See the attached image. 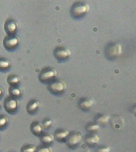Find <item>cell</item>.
Listing matches in <instances>:
<instances>
[{"label": "cell", "mask_w": 136, "mask_h": 152, "mask_svg": "<svg viewBox=\"0 0 136 152\" xmlns=\"http://www.w3.org/2000/svg\"><path fill=\"white\" fill-rule=\"evenodd\" d=\"M121 46H112L107 50V55L111 58V57L120 55L121 53Z\"/></svg>", "instance_id": "2e32d148"}, {"label": "cell", "mask_w": 136, "mask_h": 152, "mask_svg": "<svg viewBox=\"0 0 136 152\" xmlns=\"http://www.w3.org/2000/svg\"><path fill=\"white\" fill-rule=\"evenodd\" d=\"M3 107L8 113L10 115H14L18 112L19 102L18 101V99L13 98L8 95L4 99Z\"/></svg>", "instance_id": "7a4b0ae2"}, {"label": "cell", "mask_w": 136, "mask_h": 152, "mask_svg": "<svg viewBox=\"0 0 136 152\" xmlns=\"http://www.w3.org/2000/svg\"><path fill=\"white\" fill-rule=\"evenodd\" d=\"M54 55L57 60L64 61L68 60L71 56V51L64 47H58L54 51Z\"/></svg>", "instance_id": "ba28073f"}, {"label": "cell", "mask_w": 136, "mask_h": 152, "mask_svg": "<svg viewBox=\"0 0 136 152\" xmlns=\"http://www.w3.org/2000/svg\"><path fill=\"white\" fill-rule=\"evenodd\" d=\"M43 126L42 123L39 121H34L30 126L31 132L36 136H40L43 133Z\"/></svg>", "instance_id": "9c48e42d"}, {"label": "cell", "mask_w": 136, "mask_h": 152, "mask_svg": "<svg viewBox=\"0 0 136 152\" xmlns=\"http://www.w3.org/2000/svg\"><path fill=\"white\" fill-rule=\"evenodd\" d=\"M0 152H2V151H1V150H0Z\"/></svg>", "instance_id": "f546056e"}, {"label": "cell", "mask_w": 136, "mask_h": 152, "mask_svg": "<svg viewBox=\"0 0 136 152\" xmlns=\"http://www.w3.org/2000/svg\"><path fill=\"white\" fill-rule=\"evenodd\" d=\"M9 95L16 99L21 98L22 95V90L19 86H10L8 89Z\"/></svg>", "instance_id": "9a60e30c"}, {"label": "cell", "mask_w": 136, "mask_h": 152, "mask_svg": "<svg viewBox=\"0 0 136 152\" xmlns=\"http://www.w3.org/2000/svg\"><path fill=\"white\" fill-rule=\"evenodd\" d=\"M20 39L17 36H7L3 39V46L9 52L15 51L19 45Z\"/></svg>", "instance_id": "277c9868"}, {"label": "cell", "mask_w": 136, "mask_h": 152, "mask_svg": "<svg viewBox=\"0 0 136 152\" xmlns=\"http://www.w3.org/2000/svg\"><path fill=\"white\" fill-rule=\"evenodd\" d=\"M69 135V132L68 131L64 129H59L55 131L54 137L58 141L65 142L67 141Z\"/></svg>", "instance_id": "4fadbf2b"}, {"label": "cell", "mask_w": 136, "mask_h": 152, "mask_svg": "<svg viewBox=\"0 0 136 152\" xmlns=\"http://www.w3.org/2000/svg\"><path fill=\"white\" fill-rule=\"evenodd\" d=\"M7 80L10 86H19L21 82V79L19 76L14 74L8 75Z\"/></svg>", "instance_id": "5bb4252c"}, {"label": "cell", "mask_w": 136, "mask_h": 152, "mask_svg": "<svg viewBox=\"0 0 136 152\" xmlns=\"http://www.w3.org/2000/svg\"><path fill=\"white\" fill-rule=\"evenodd\" d=\"M89 5L84 1H77L73 4L71 9V15L76 18L83 17L89 11Z\"/></svg>", "instance_id": "6da1fadb"}, {"label": "cell", "mask_w": 136, "mask_h": 152, "mask_svg": "<svg viewBox=\"0 0 136 152\" xmlns=\"http://www.w3.org/2000/svg\"><path fill=\"white\" fill-rule=\"evenodd\" d=\"M110 150H111L110 148H103L99 149L97 151V152H110Z\"/></svg>", "instance_id": "484cf974"}, {"label": "cell", "mask_w": 136, "mask_h": 152, "mask_svg": "<svg viewBox=\"0 0 136 152\" xmlns=\"http://www.w3.org/2000/svg\"><path fill=\"white\" fill-rule=\"evenodd\" d=\"M12 68V62L8 58L0 56V72H7Z\"/></svg>", "instance_id": "30bf717a"}, {"label": "cell", "mask_w": 136, "mask_h": 152, "mask_svg": "<svg viewBox=\"0 0 136 152\" xmlns=\"http://www.w3.org/2000/svg\"><path fill=\"white\" fill-rule=\"evenodd\" d=\"M18 23L14 18H8L4 22V28L8 36H15L17 31Z\"/></svg>", "instance_id": "8992f818"}, {"label": "cell", "mask_w": 136, "mask_h": 152, "mask_svg": "<svg viewBox=\"0 0 136 152\" xmlns=\"http://www.w3.org/2000/svg\"><path fill=\"white\" fill-rule=\"evenodd\" d=\"M82 135L78 132H73L71 133V134H69L68 137V145L70 148L74 149L77 148L78 146L82 142Z\"/></svg>", "instance_id": "52a82bcc"}, {"label": "cell", "mask_w": 136, "mask_h": 152, "mask_svg": "<svg viewBox=\"0 0 136 152\" xmlns=\"http://www.w3.org/2000/svg\"><path fill=\"white\" fill-rule=\"evenodd\" d=\"M40 103L36 99H32L27 103L26 106V111L30 115H35L38 110Z\"/></svg>", "instance_id": "8fae6325"}, {"label": "cell", "mask_w": 136, "mask_h": 152, "mask_svg": "<svg viewBox=\"0 0 136 152\" xmlns=\"http://www.w3.org/2000/svg\"><path fill=\"white\" fill-rule=\"evenodd\" d=\"M51 124H52V122L49 118H47V119H45L43 122L42 123V124H43V128L45 129H48L50 127V126H51Z\"/></svg>", "instance_id": "603a6c76"}, {"label": "cell", "mask_w": 136, "mask_h": 152, "mask_svg": "<svg viewBox=\"0 0 136 152\" xmlns=\"http://www.w3.org/2000/svg\"><path fill=\"white\" fill-rule=\"evenodd\" d=\"M87 144L90 146H92L93 145H95L97 144L99 141V137L97 135L93 134V135H88L86 137L85 139Z\"/></svg>", "instance_id": "e0dca14e"}, {"label": "cell", "mask_w": 136, "mask_h": 152, "mask_svg": "<svg viewBox=\"0 0 136 152\" xmlns=\"http://www.w3.org/2000/svg\"><path fill=\"white\" fill-rule=\"evenodd\" d=\"M40 141L44 146H49L50 145L53 143L54 141L55 137L52 134L49 133H43L40 136Z\"/></svg>", "instance_id": "7c38bea8"}, {"label": "cell", "mask_w": 136, "mask_h": 152, "mask_svg": "<svg viewBox=\"0 0 136 152\" xmlns=\"http://www.w3.org/2000/svg\"><path fill=\"white\" fill-rule=\"evenodd\" d=\"M9 118L7 115L1 114L0 115V131H4L8 126Z\"/></svg>", "instance_id": "d6986e66"}, {"label": "cell", "mask_w": 136, "mask_h": 152, "mask_svg": "<svg viewBox=\"0 0 136 152\" xmlns=\"http://www.w3.org/2000/svg\"><path fill=\"white\" fill-rule=\"evenodd\" d=\"M48 89L51 93L59 95L64 92L66 89V84L61 80L55 79L49 83Z\"/></svg>", "instance_id": "5b68a950"}, {"label": "cell", "mask_w": 136, "mask_h": 152, "mask_svg": "<svg viewBox=\"0 0 136 152\" xmlns=\"http://www.w3.org/2000/svg\"><path fill=\"white\" fill-rule=\"evenodd\" d=\"M36 152H53V150L50 146L41 145L36 147Z\"/></svg>", "instance_id": "44dd1931"}, {"label": "cell", "mask_w": 136, "mask_h": 152, "mask_svg": "<svg viewBox=\"0 0 136 152\" xmlns=\"http://www.w3.org/2000/svg\"><path fill=\"white\" fill-rule=\"evenodd\" d=\"M4 89L1 86H0V99H1L3 98V96H4Z\"/></svg>", "instance_id": "d4e9b609"}, {"label": "cell", "mask_w": 136, "mask_h": 152, "mask_svg": "<svg viewBox=\"0 0 136 152\" xmlns=\"http://www.w3.org/2000/svg\"><path fill=\"white\" fill-rule=\"evenodd\" d=\"M21 152H36V147L34 145L26 144L21 147Z\"/></svg>", "instance_id": "ffe728a7"}, {"label": "cell", "mask_w": 136, "mask_h": 152, "mask_svg": "<svg viewBox=\"0 0 136 152\" xmlns=\"http://www.w3.org/2000/svg\"><path fill=\"white\" fill-rule=\"evenodd\" d=\"M57 74V70L54 68L45 67L41 70L38 78L41 83H50L54 80Z\"/></svg>", "instance_id": "3957f363"}, {"label": "cell", "mask_w": 136, "mask_h": 152, "mask_svg": "<svg viewBox=\"0 0 136 152\" xmlns=\"http://www.w3.org/2000/svg\"><path fill=\"white\" fill-rule=\"evenodd\" d=\"M1 102H0V110H1Z\"/></svg>", "instance_id": "4316f807"}, {"label": "cell", "mask_w": 136, "mask_h": 152, "mask_svg": "<svg viewBox=\"0 0 136 152\" xmlns=\"http://www.w3.org/2000/svg\"><path fill=\"white\" fill-rule=\"evenodd\" d=\"M109 119H110V117L108 116H103L98 118L97 121L101 124H106L108 122Z\"/></svg>", "instance_id": "cb8c5ba5"}, {"label": "cell", "mask_w": 136, "mask_h": 152, "mask_svg": "<svg viewBox=\"0 0 136 152\" xmlns=\"http://www.w3.org/2000/svg\"><path fill=\"white\" fill-rule=\"evenodd\" d=\"M93 104V101L90 100V99H83V100H82L80 103H79V108H80L82 110L86 111L92 107Z\"/></svg>", "instance_id": "ac0fdd59"}, {"label": "cell", "mask_w": 136, "mask_h": 152, "mask_svg": "<svg viewBox=\"0 0 136 152\" xmlns=\"http://www.w3.org/2000/svg\"><path fill=\"white\" fill-rule=\"evenodd\" d=\"M135 112H136V108H135Z\"/></svg>", "instance_id": "f1b7e54d"}, {"label": "cell", "mask_w": 136, "mask_h": 152, "mask_svg": "<svg viewBox=\"0 0 136 152\" xmlns=\"http://www.w3.org/2000/svg\"><path fill=\"white\" fill-rule=\"evenodd\" d=\"M9 152H15V151H9Z\"/></svg>", "instance_id": "83f0119b"}, {"label": "cell", "mask_w": 136, "mask_h": 152, "mask_svg": "<svg viewBox=\"0 0 136 152\" xmlns=\"http://www.w3.org/2000/svg\"><path fill=\"white\" fill-rule=\"evenodd\" d=\"M99 129V126L97 124H90V125L88 126L87 127V131H90V132L96 131Z\"/></svg>", "instance_id": "7402d4cb"}]
</instances>
